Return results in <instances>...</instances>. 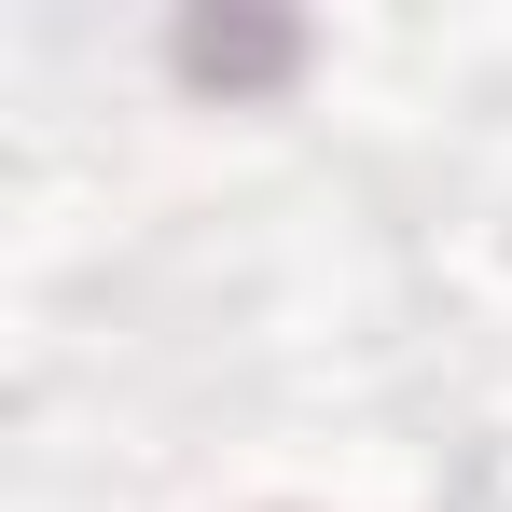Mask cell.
Listing matches in <instances>:
<instances>
[{
    "mask_svg": "<svg viewBox=\"0 0 512 512\" xmlns=\"http://www.w3.org/2000/svg\"><path fill=\"white\" fill-rule=\"evenodd\" d=\"M305 56H319V28L305 14H263V0H222V14H180L167 28V84L208 97V111H277L305 84Z\"/></svg>",
    "mask_w": 512,
    "mask_h": 512,
    "instance_id": "6da1fadb",
    "label": "cell"
}]
</instances>
